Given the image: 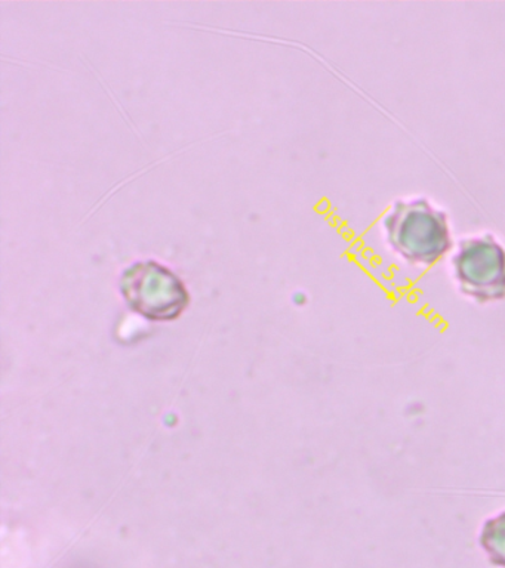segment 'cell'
I'll list each match as a JSON object with an SVG mask.
<instances>
[{"label":"cell","instance_id":"2","mask_svg":"<svg viewBox=\"0 0 505 568\" xmlns=\"http://www.w3.org/2000/svg\"><path fill=\"white\" fill-rule=\"evenodd\" d=\"M456 286L469 300L495 302L505 297V248L494 235L461 240L451 252Z\"/></svg>","mask_w":505,"mask_h":568},{"label":"cell","instance_id":"1","mask_svg":"<svg viewBox=\"0 0 505 568\" xmlns=\"http://www.w3.org/2000/svg\"><path fill=\"white\" fill-rule=\"evenodd\" d=\"M381 229L394 256L418 268L436 265L452 252L445 212L424 199L398 200L385 212Z\"/></svg>","mask_w":505,"mask_h":568},{"label":"cell","instance_id":"3","mask_svg":"<svg viewBox=\"0 0 505 568\" xmlns=\"http://www.w3.org/2000/svg\"><path fill=\"white\" fill-rule=\"evenodd\" d=\"M481 537L487 552L505 566V510L486 519Z\"/></svg>","mask_w":505,"mask_h":568}]
</instances>
